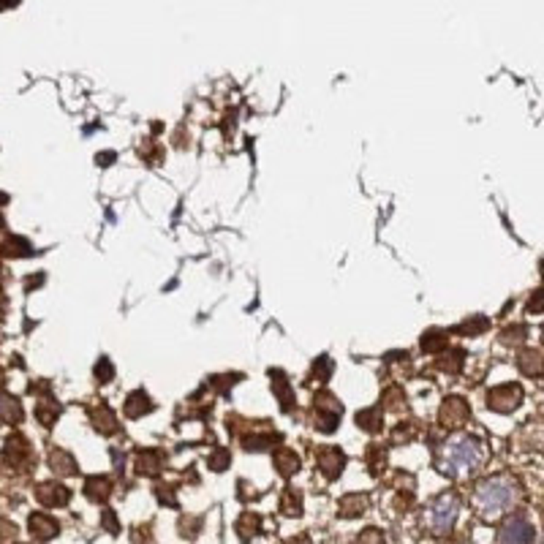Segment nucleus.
<instances>
[{
	"mask_svg": "<svg viewBox=\"0 0 544 544\" xmlns=\"http://www.w3.org/2000/svg\"><path fill=\"white\" fill-rule=\"evenodd\" d=\"M517 501H520V481L509 474L484 479L474 493V506L479 509L484 520H496V517L506 514Z\"/></svg>",
	"mask_w": 544,
	"mask_h": 544,
	"instance_id": "1",
	"label": "nucleus"
},
{
	"mask_svg": "<svg viewBox=\"0 0 544 544\" xmlns=\"http://www.w3.org/2000/svg\"><path fill=\"white\" fill-rule=\"evenodd\" d=\"M446 460H443V471L452 477H468L474 471H479L481 460H484V449L474 436H455L446 443Z\"/></svg>",
	"mask_w": 544,
	"mask_h": 544,
	"instance_id": "2",
	"label": "nucleus"
},
{
	"mask_svg": "<svg viewBox=\"0 0 544 544\" xmlns=\"http://www.w3.org/2000/svg\"><path fill=\"white\" fill-rule=\"evenodd\" d=\"M458 512H460V503H458L455 496H439L433 501V506L427 509V525L436 533H449L455 520H458Z\"/></svg>",
	"mask_w": 544,
	"mask_h": 544,
	"instance_id": "3",
	"label": "nucleus"
},
{
	"mask_svg": "<svg viewBox=\"0 0 544 544\" xmlns=\"http://www.w3.org/2000/svg\"><path fill=\"white\" fill-rule=\"evenodd\" d=\"M523 403V387L520 384H501L493 387L487 395V408L498 411V414H509Z\"/></svg>",
	"mask_w": 544,
	"mask_h": 544,
	"instance_id": "4",
	"label": "nucleus"
},
{
	"mask_svg": "<svg viewBox=\"0 0 544 544\" xmlns=\"http://www.w3.org/2000/svg\"><path fill=\"white\" fill-rule=\"evenodd\" d=\"M498 542H533V525L525 514H512L498 531Z\"/></svg>",
	"mask_w": 544,
	"mask_h": 544,
	"instance_id": "5",
	"label": "nucleus"
},
{
	"mask_svg": "<svg viewBox=\"0 0 544 544\" xmlns=\"http://www.w3.org/2000/svg\"><path fill=\"white\" fill-rule=\"evenodd\" d=\"M343 465H346V455H343L337 446H324V449L318 452V468H321V474H324L327 479L340 477Z\"/></svg>",
	"mask_w": 544,
	"mask_h": 544,
	"instance_id": "6",
	"label": "nucleus"
},
{
	"mask_svg": "<svg viewBox=\"0 0 544 544\" xmlns=\"http://www.w3.org/2000/svg\"><path fill=\"white\" fill-rule=\"evenodd\" d=\"M471 417V408H468V403L460 398H452L443 403V408H441V422L446 425V427H460L465 425V419Z\"/></svg>",
	"mask_w": 544,
	"mask_h": 544,
	"instance_id": "7",
	"label": "nucleus"
},
{
	"mask_svg": "<svg viewBox=\"0 0 544 544\" xmlns=\"http://www.w3.org/2000/svg\"><path fill=\"white\" fill-rule=\"evenodd\" d=\"M36 498H39V503H44V506H65V503L71 501V490L63 487V484L46 481V484H39Z\"/></svg>",
	"mask_w": 544,
	"mask_h": 544,
	"instance_id": "8",
	"label": "nucleus"
},
{
	"mask_svg": "<svg viewBox=\"0 0 544 544\" xmlns=\"http://www.w3.org/2000/svg\"><path fill=\"white\" fill-rule=\"evenodd\" d=\"M27 528H30V536H33V539H39V542L55 539V536H58V531H60L58 520H52V517H49V514H44V512L33 514V517L27 520Z\"/></svg>",
	"mask_w": 544,
	"mask_h": 544,
	"instance_id": "9",
	"label": "nucleus"
},
{
	"mask_svg": "<svg viewBox=\"0 0 544 544\" xmlns=\"http://www.w3.org/2000/svg\"><path fill=\"white\" fill-rule=\"evenodd\" d=\"M3 458L6 462H11V465H22V462H27L33 458V452H30V446H27V439L25 436H11V439L6 441V449H3Z\"/></svg>",
	"mask_w": 544,
	"mask_h": 544,
	"instance_id": "10",
	"label": "nucleus"
},
{
	"mask_svg": "<svg viewBox=\"0 0 544 544\" xmlns=\"http://www.w3.org/2000/svg\"><path fill=\"white\" fill-rule=\"evenodd\" d=\"M517 368L523 376H542L544 373V354L536 349H525L517 356Z\"/></svg>",
	"mask_w": 544,
	"mask_h": 544,
	"instance_id": "11",
	"label": "nucleus"
},
{
	"mask_svg": "<svg viewBox=\"0 0 544 544\" xmlns=\"http://www.w3.org/2000/svg\"><path fill=\"white\" fill-rule=\"evenodd\" d=\"M0 422L3 425H17L22 422V403L6 389H0Z\"/></svg>",
	"mask_w": 544,
	"mask_h": 544,
	"instance_id": "12",
	"label": "nucleus"
},
{
	"mask_svg": "<svg viewBox=\"0 0 544 544\" xmlns=\"http://www.w3.org/2000/svg\"><path fill=\"white\" fill-rule=\"evenodd\" d=\"M49 465H52V471L60 474V477L77 474V460H74L65 449H52V452H49Z\"/></svg>",
	"mask_w": 544,
	"mask_h": 544,
	"instance_id": "13",
	"label": "nucleus"
},
{
	"mask_svg": "<svg viewBox=\"0 0 544 544\" xmlns=\"http://www.w3.org/2000/svg\"><path fill=\"white\" fill-rule=\"evenodd\" d=\"M123 411H126V417L139 419L153 411V403H150V398H147L145 392H131L126 400V406H123Z\"/></svg>",
	"mask_w": 544,
	"mask_h": 544,
	"instance_id": "14",
	"label": "nucleus"
},
{
	"mask_svg": "<svg viewBox=\"0 0 544 544\" xmlns=\"http://www.w3.org/2000/svg\"><path fill=\"white\" fill-rule=\"evenodd\" d=\"M84 493H87L90 501L101 503L112 496V481L106 479V477H90V479L84 481Z\"/></svg>",
	"mask_w": 544,
	"mask_h": 544,
	"instance_id": "15",
	"label": "nucleus"
},
{
	"mask_svg": "<svg viewBox=\"0 0 544 544\" xmlns=\"http://www.w3.org/2000/svg\"><path fill=\"white\" fill-rule=\"evenodd\" d=\"M161 452L158 449H145L139 458H136V471L142 474V477H153V474H158V468H161Z\"/></svg>",
	"mask_w": 544,
	"mask_h": 544,
	"instance_id": "16",
	"label": "nucleus"
},
{
	"mask_svg": "<svg viewBox=\"0 0 544 544\" xmlns=\"http://www.w3.org/2000/svg\"><path fill=\"white\" fill-rule=\"evenodd\" d=\"M272 460H275L278 471H280L283 477H292V474H297V471H299V458L294 455L292 449H286V446H283V449H278Z\"/></svg>",
	"mask_w": 544,
	"mask_h": 544,
	"instance_id": "17",
	"label": "nucleus"
},
{
	"mask_svg": "<svg viewBox=\"0 0 544 544\" xmlns=\"http://www.w3.org/2000/svg\"><path fill=\"white\" fill-rule=\"evenodd\" d=\"M93 422H96V430H98V433H104V436H109V433H115V430H117V419H115V414L106 408L104 403L93 411Z\"/></svg>",
	"mask_w": 544,
	"mask_h": 544,
	"instance_id": "18",
	"label": "nucleus"
},
{
	"mask_svg": "<svg viewBox=\"0 0 544 544\" xmlns=\"http://www.w3.org/2000/svg\"><path fill=\"white\" fill-rule=\"evenodd\" d=\"M270 376L275 378V381H272V392L278 395L280 406H283V411H289V408H292V403H294V395L289 392V384H286V378H283V373H280V370H272Z\"/></svg>",
	"mask_w": 544,
	"mask_h": 544,
	"instance_id": "19",
	"label": "nucleus"
},
{
	"mask_svg": "<svg viewBox=\"0 0 544 544\" xmlns=\"http://www.w3.org/2000/svg\"><path fill=\"white\" fill-rule=\"evenodd\" d=\"M356 425L362 430H368V433H376L378 427H381V408H365V411H359L356 414Z\"/></svg>",
	"mask_w": 544,
	"mask_h": 544,
	"instance_id": "20",
	"label": "nucleus"
},
{
	"mask_svg": "<svg viewBox=\"0 0 544 544\" xmlns=\"http://www.w3.org/2000/svg\"><path fill=\"white\" fill-rule=\"evenodd\" d=\"M365 506H368L365 498H359V496H346V498L340 501V512H343V517H356V514H365Z\"/></svg>",
	"mask_w": 544,
	"mask_h": 544,
	"instance_id": "21",
	"label": "nucleus"
},
{
	"mask_svg": "<svg viewBox=\"0 0 544 544\" xmlns=\"http://www.w3.org/2000/svg\"><path fill=\"white\" fill-rule=\"evenodd\" d=\"M441 349H446V332L433 330V332H427V335L422 337V351L433 354V351H441Z\"/></svg>",
	"mask_w": 544,
	"mask_h": 544,
	"instance_id": "22",
	"label": "nucleus"
},
{
	"mask_svg": "<svg viewBox=\"0 0 544 544\" xmlns=\"http://www.w3.org/2000/svg\"><path fill=\"white\" fill-rule=\"evenodd\" d=\"M60 414V408L52 403V400H46V403H39V408H36V417L41 422L44 427H52L55 425V419Z\"/></svg>",
	"mask_w": 544,
	"mask_h": 544,
	"instance_id": "23",
	"label": "nucleus"
},
{
	"mask_svg": "<svg viewBox=\"0 0 544 544\" xmlns=\"http://www.w3.org/2000/svg\"><path fill=\"white\" fill-rule=\"evenodd\" d=\"M3 253H6V256H30L33 248H30V242H27V240H22V237H11V240H6Z\"/></svg>",
	"mask_w": 544,
	"mask_h": 544,
	"instance_id": "24",
	"label": "nucleus"
},
{
	"mask_svg": "<svg viewBox=\"0 0 544 544\" xmlns=\"http://www.w3.org/2000/svg\"><path fill=\"white\" fill-rule=\"evenodd\" d=\"M280 509H283V514H289V517H297V514H302V498H299V493H294V490H286V496H283V503H280Z\"/></svg>",
	"mask_w": 544,
	"mask_h": 544,
	"instance_id": "25",
	"label": "nucleus"
},
{
	"mask_svg": "<svg viewBox=\"0 0 544 544\" xmlns=\"http://www.w3.org/2000/svg\"><path fill=\"white\" fill-rule=\"evenodd\" d=\"M525 335H528V327H525V324H514V327H506V330L501 332L503 343H520V340H525Z\"/></svg>",
	"mask_w": 544,
	"mask_h": 544,
	"instance_id": "26",
	"label": "nucleus"
},
{
	"mask_svg": "<svg viewBox=\"0 0 544 544\" xmlns=\"http://www.w3.org/2000/svg\"><path fill=\"white\" fill-rule=\"evenodd\" d=\"M441 368H443L446 373H458V370L462 368V351L460 349H455V351H449V356H443Z\"/></svg>",
	"mask_w": 544,
	"mask_h": 544,
	"instance_id": "27",
	"label": "nucleus"
},
{
	"mask_svg": "<svg viewBox=\"0 0 544 544\" xmlns=\"http://www.w3.org/2000/svg\"><path fill=\"white\" fill-rule=\"evenodd\" d=\"M487 330V318H474V321H465V324H460L458 327V332H462V335H479V332H484Z\"/></svg>",
	"mask_w": 544,
	"mask_h": 544,
	"instance_id": "28",
	"label": "nucleus"
},
{
	"mask_svg": "<svg viewBox=\"0 0 544 544\" xmlns=\"http://www.w3.org/2000/svg\"><path fill=\"white\" fill-rule=\"evenodd\" d=\"M229 460L231 458H229V452H226V449H215V452L209 455L207 465L212 468V471H224V468L229 465Z\"/></svg>",
	"mask_w": 544,
	"mask_h": 544,
	"instance_id": "29",
	"label": "nucleus"
},
{
	"mask_svg": "<svg viewBox=\"0 0 544 544\" xmlns=\"http://www.w3.org/2000/svg\"><path fill=\"white\" fill-rule=\"evenodd\" d=\"M96 378H98L101 384H109V381L115 378V368H112L109 359H98V365H96Z\"/></svg>",
	"mask_w": 544,
	"mask_h": 544,
	"instance_id": "30",
	"label": "nucleus"
},
{
	"mask_svg": "<svg viewBox=\"0 0 544 544\" xmlns=\"http://www.w3.org/2000/svg\"><path fill=\"white\" fill-rule=\"evenodd\" d=\"M330 370H332V362H330L327 356H321V359H316V365H313V378H318V381H327V376H330Z\"/></svg>",
	"mask_w": 544,
	"mask_h": 544,
	"instance_id": "31",
	"label": "nucleus"
},
{
	"mask_svg": "<svg viewBox=\"0 0 544 544\" xmlns=\"http://www.w3.org/2000/svg\"><path fill=\"white\" fill-rule=\"evenodd\" d=\"M528 313H544V289L533 292V297L528 299Z\"/></svg>",
	"mask_w": 544,
	"mask_h": 544,
	"instance_id": "32",
	"label": "nucleus"
},
{
	"mask_svg": "<svg viewBox=\"0 0 544 544\" xmlns=\"http://www.w3.org/2000/svg\"><path fill=\"white\" fill-rule=\"evenodd\" d=\"M14 536H17V528L0 520V542H3V539H14Z\"/></svg>",
	"mask_w": 544,
	"mask_h": 544,
	"instance_id": "33",
	"label": "nucleus"
},
{
	"mask_svg": "<svg viewBox=\"0 0 544 544\" xmlns=\"http://www.w3.org/2000/svg\"><path fill=\"white\" fill-rule=\"evenodd\" d=\"M104 528L109 533H117V531H120L117 523H115V512H104Z\"/></svg>",
	"mask_w": 544,
	"mask_h": 544,
	"instance_id": "34",
	"label": "nucleus"
},
{
	"mask_svg": "<svg viewBox=\"0 0 544 544\" xmlns=\"http://www.w3.org/2000/svg\"><path fill=\"white\" fill-rule=\"evenodd\" d=\"M96 161L101 167H109V161H115V153H101V155H96Z\"/></svg>",
	"mask_w": 544,
	"mask_h": 544,
	"instance_id": "35",
	"label": "nucleus"
},
{
	"mask_svg": "<svg viewBox=\"0 0 544 544\" xmlns=\"http://www.w3.org/2000/svg\"><path fill=\"white\" fill-rule=\"evenodd\" d=\"M381 536H378V531H365V536H362V542H378Z\"/></svg>",
	"mask_w": 544,
	"mask_h": 544,
	"instance_id": "36",
	"label": "nucleus"
},
{
	"mask_svg": "<svg viewBox=\"0 0 544 544\" xmlns=\"http://www.w3.org/2000/svg\"><path fill=\"white\" fill-rule=\"evenodd\" d=\"M20 0H0V8H6V6H17Z\"/></svg>",
	"mask_w": 544,
	"mask_h": 544,
	"instance_id": "37",
	"label": "nucleus"
},
{
	"mask_svg": "<svg viewBox=\"0 0 544 544\" xmlns=\"http://www.w3.org/2000/svg\"><path fill=\"white\" fill-rule=\"evenodd\" d=\"M0 229H3V218H0Z\"/></svg>",
	"mask_w": 544,
	"mask_h": 544,
	"instance_id": "38",
	"label": "nucleus"
},
{
	"mask_svg": "<svg viewBox=\"0 0 544 544\" xmlns=\"http://www.w3.org/2000/svg\"><path fill=\"white\" fill-rule=\"evenodd\" d=\"M542 270H544V261H542ZM542 275H544V272H542Z\"/></svg>",
	"mask_w": 544,
	"mask_h": 544,
	"instance_id": "39",
	"label": "nucleus"
}]
</instances>
